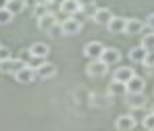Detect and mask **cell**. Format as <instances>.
Wrapping results in <instances>:
<instances>
[{
	"label": "cell",
	"mask_w": 154,
	"mask_h": 131,
	"mask_svg": "<svg viewBox=\"0 0 154 131\" xmlns=\"http://www.w3.org/2000/svg\"><path fill=\"white\" fill-rule=\"evenodd\" d=\"M25 67H27V62H23L21 58H8V60L0 62V73H4V75H17Z\"/></svg>",
	"instance_id": "obj_1"
},
{
	"label": "cell",
	"mask_w": 154,
	"mask_h": 131,
	"mask_svg": "<svg viewBox=\"0 0 154 131\" xmlns=\"http://www.w3.org/2000/svg\"><path fill=\"white\" fill-rule=\"evenodd\" d=\"M104 46L102 42H98V40H92V42H88L85 44V48H83V54L90 58V60H98L100 56H102V52H104Z\"/></svg>",
	"instance_id": "obj_2"
},
{
	"label": "cell",
	"mask_w": 154,
	"mask_h": 131,
	"mask_svg": "<svg viewBox=\"0 0 154 131\" xmlns=\"http://www.w3.org/2000/svg\"><path fill=\"white\" fill-rule=\"evenodd\" d=\"M81 31V23L73 19V17H67L65 21H60V33H65V35H77Z\"/></svg>",
	"instance_id": "obj_3"
},
{
	"label": "cell",
	"mask_w": 154,
	"mask_h": 131,
	"mask_svg": "<svg viewBox=\"0 0 154 131\" xmlns=\"http://www.w3.org/2000/svg\"><path fill=\"white\" fill-rule=\"evenodd\" d=\"M100 60H102L106 67H115V65L121 62V50H117V48H104Z\"/></svg>",
	"instance_id": "obj_4"
},
{
	"label": "cell",
	"mask_w": 154,
	"mask_h": 131,
	"mask_svg": "<svg viewBox=\"0 0 154 131\" xmlns=\"http://www.w3.org/2000/svg\"><path fill=\"white\" fill-rule=\"evenodd\" d=\"M85 71H88V75H90V77H96V79H98V77H104V75H106L108 67H106L102 60L98 58V60H90V65L85 67Z\"/></svg>",
	"instance_id": "obj_5"
},
{
	"label": "cell",
	"mask_w": 154,
	"mask_h": 131,
	"mask_svg": "<svg viewBox=\"0 0 154 131\" xmlns=\"http://www.w3.org/2000/svg\"><path fill=\"white\" fill-rule=\"evenodd\" d=\"M125 85H127V94H144L146 92V79L140 75H133Z\"/></svg>",
	"instance_id": "obj_6"
},
{
	"label": "cell",
	"mask_w": 154,
	"mask_h": 131,
	"mask_svg": "<svg viewBox=\"0 0 154 131\" xmlns=\"http://www.w3.org/2000/svg\"><path fill=\"white\" fill-rule=\"evenodd\" d=\"M56 25H58V17H56L54 13H48V15H44V17L38 19V27H40L42 31H46V33H50Z\"/></svg>",
	"instance_id": "obj_7"
},
{
	"label": "cell",
	"mask_w": 154,
	"mask_h": 131,
	"mask_svg": "<svg viewBox=\"0 0 154 131\" xmlns=\"http://www.w3.org/2000/svg\"><path fill=\"white\" fill-rule=\"evenodd\" d=\"M144 31H146V25H144V21L135 19V17L127 19V23H125V33H127V35H142Z\"/></svg>",
	"instance_id": "obj_8"
},
{
	"label": "cell",
	"mask_w": 154,
	"mask_h": 131,
	"mask_svg": "<svg viewBox=\"0 0 154 131\" xmlns=\"http://www.w3.org/2000/svg\"><path fill=\"white\" fill-rule=\"evenodd\" d=\"M148 50H144L142 46H133L131 50H129V60L133 62V65H146V60H148Z\"/></svg>",
	"instance_id": "obj_9"
},
{
	"label": "cell",
	"mask_w": 154,
	"mask_h": 131,
	"mask_svg": "<svg viewBox=\"0 0 154 131\" xmlns=\"http://www.w3.org/2000/svg\"><path fill=\"white\" fill-rule=\"evenodd\" d=\"M35 75L38 79H50L56 75V65L54 62H48V60H44L38 69H35Z\"/></svg>",
	"instance_id": "obj_10"
},
{
	"label": "cell",
	"mask_w": 154,
	"mask_h": 131,
	"mask_svg": "<svg viewBox=\"0 0 154 131\" xmlns=\"http://www.w3.org/2000/svg\"><path fill=\"white\" fill-rule=\"evenodd\" d=\"M135 119L131 117V114H121V117H117V123H115V127L117 131H133L135 129Z\"/></svg>",
	"instance_id": "obj_11"
},
{
	"label": "cell",
	"mask_w": 154,
	"mask_h": 131,
	"mask_svg": "<svg viewBox=\"0 0 154 131\" xmlns=\"http://www.w3.org/2000/svg\"><path fill=\"white\" fill-rule=\"evenodd\" d=\"M27 50H29V54H31L33 58H42V60H46V56L50 52L48 44H44V42H35V44H31Z\"/></svg>",
	"instance_id": "obj_12"
},
{
	"label": "cell",
	"mask_w": 154,
	"mask_h": 131,
	"mask_svg": "<svg viewBox=\"0 0 154 131\" xmlns=\"http://www.w3.org/2000/svg\"><path fill=\"white\" fill-rule=\"evenodd\" d=\"M60 13L67 17H75L79 13V2L77 0H60Z\"/></svg>",
	"instance_id": "obj_13"
},
{
	"label": "cell",
	"mask_w": 154,
	"mask_h": 131,
	"mask_svg": "<svg viewBox=\"0 0 154 131\" xmlns=\"http://www.w3.org/2000/svg\"><path fill=\"white\" fill-rule=\"evenodd\" d=\"M135 75V71H133V67H119L117 71H115V75H112V81H121V83H127L129 79Z\"/></svg>",
	"instance_id": "obj_14"
},
{
	"label": "cell",
	"mask_w": 154,
	"mask_h": 131,
	"mask_svg": "<svg viewBox=\"0 0 154 131\" xmlns=\"http://www.w3.org/2000/svg\"><path fill=\"white\" fill-rule=\"evenodd\" d=\"M125 23H127V19L125 17H115L112 15V19L108 21V31L110 33H125Z\"/></svg>",
	"instance_id": "obj_15"
},
{
	"label": "cell",
	"mask_w": 154,
	"mask_h": 131,
	"mask_svg": "<svg viewBox=\"0 0 154 131\" xmlns=\"http://www.w3.org/2000/svg\"><path fill=\"white\" fill-rule=\"evenodd\" d=\"M110 19H112L110 8H98V11L94 13V17H92V21H94L96 25H108Z\"/></svg>",
	"instance_id": "obj_16"
},
{
	"label": "cell",
	"mask_w": 154,
	"mask_h": 131,
	"mask_svg": "<svg viewBox=\"0 0 154 131\" xmlns=\"http://www.w3.org/2000/svg\"><path fill=\"white\" fill-rule=\"evenodd\" d=\"M15 79H17L19 83H33V81L38 79V75H35V71H33V69L25 67V69H21V71L15 75Z\"/></svg>",
	"instance_id": "obj_17"
},
{
	"label": "cell",
	"mask_w": 154,
	"mask_h": 131,
	"mask_svg": "<svg viewBox=\"0 0 154 131\" xmlns=\"http://www.w3.org/2000/svg\"><path fill=\"white\" fill-rule=\"evenodd\" d=\"M108 94H110L112 98H123V96H127V85L121 83V81H112V83L108 85Z\"/></svg>",
	"instance_id": "obj_18"
},
{
	"label": "cell",
	"mask_w": 154,
	"mask_h": 131,
	"mask_svg": "<svg viewBox=\"0 0 154 131\" xmlns=\"http://www.w3.org/2000/svg\"><path fill=\"white\" fill-rule=\"evenodd\" d=\"M129 108H144L146 106V94H127Z\"/></svg>",
	"instance_id": "obj_19"
},
{
	"label": "cell",
	"mask_w": 154,
	"mask_h": 131,
	"mask_svg": "<svg viewBox=\"0 0 154 131\" xmlns=\"http://www.w3.org/2000/svg\"><path fill=\"white\" fill-rule=\"evenodd\" d=\"M144 50H148V52H154V31L150 29H146L144 33H142V44H140Z\"/></svg>",
	"instance_id": "obj_20"
},
{
	"label": "cell",
	"mask_w": 154,
	"mask_h": 131,
	"mask_svg": "<svg viewBox=\"0 0 154 131\" xmlns=\"http://www.w3.org/2000/svg\"><path fill=\"white\" fill-rule=\"evenodd\" d=\"M6 8L13 13V15H19L23 8H25V0H8V4H6Z\"/></svg>",
	"instance_id": "obj_21"
},
{
	"label": "cell",
	"mask_w": 154,
	"mask_h": 131,
	"mask_svg": "<svg viewBox=\"0 0 154 131\" xmlns=\"http://www.w3.org/2000/svg\"><path fill=\"white\" fill-rule=\"evenodd\" d=\"M50 13V4H35L33 6V15L40 19V17H44V15H48Z\"/></svg>",
	"instance_id": "obj_22"
},
{
	"label": "cell",
	"mask_w": 154,
	"mask_h": 131,
	"mask_svg": "<svg viewBox=\"0 0 154 131\" xmlns=\"http://www.w3.org/2000/svg\"><path fill=\"white\" fill-rule=\"evenodd\" d=\"M13 13L8 11V8H0V25H8L11 21H13Z\"/></svg>",
	"instance_id": "obj_23"
},
{
	"label": "cell",
	"mask_w": 154,
	"mask_h": 131,
	"mask_svg": "<svg viewBox=\"0 0 154 131\" xmlns=\"http://www.w3.org/2000/svg\"><path fill=\"white\" fill-rule=\"evenodd\" d=\"M142 127L146 131H154V114L152 112H148V114L142 119Z\"/></svg>",
	"instance_id": "obj_24"
},
{
	"label": "cell",
	"mask_w": 154,
	"mask_h": 131,
	"mask_svg": "<svg viewBox=\"0 0 154 131\" xmlns=\"http://www.w3.org/2000/svg\"><path fill=\"white\" fill-rule=\"evenodd\" d=\"M8 58H13V54H11V48H6V46H0V62H2V60H8Z\"/></svg>",
	"instance_id": "obj_25"
},
{
	"label": "cell",
	"mask_w": 154,
	"mask_h": 131,
	"mask_svg": "<svg viewBox=\"0 0 154 131\" xmlns=\"http://www.w3.org/2000/svg\"><path fill=\"white\" fill-rule=\"evenodd\" d=\"M146 29L154 31V13H150V15L146 17Z\"/></svg>",
	"instance_id": "obj_26"
},
{
	"label": "cell",
	"mask_w": 154,
	"mask_h": 131,
	"mask_svg": "<svg viewBox=\"0 0 154 131\" xmlns=\"http://www.w3.org/2000/svg\"><path fill=\"white\" fill-rule=\"evenodd\" d=\"M79 2V11L81 8H88V6H94L96 4V0H77Z\"/></svg>",
	"instance_id": "obj_27"
},
{
	"label": "cell",
	"mask_w": 154,
	"mask_h": 131,
	"mask_svg": "<svg viewBox=\"0 0 154 131\" xmlns=\"http://www.w3.org/2000/svg\"><path fill=\"white\" fill-rule=\"evenodd\" d=\"M6 4H8V0H0V8H6Z\"/></svg>",
	"instance_id": "obj_28"
},
{
	"label": "cell",
	"mask_w": 154,
	"mask_h": 131,
	"mask_svg": "<svg viewBox=\"0 0 154 131\" xmlns=\"http://www.w3.org/2000/svg\"><path fill=\"white\" fill-rule=\"evenodd\" d=\"M150 112H152V114H154V104H152V108H150Z\"/></svg>",
	"instance_id": "obj_29"
},
{
	"label": "cell",
	"mask_w": 154,
	"mask_h": 131,
	"mask_svg": "<svg viewBox=\"0 0 154 131\" xmlns=\"http://www.w3.org/2000/svg\"><path fill=\"white\" fill-rule=\"evenodd\" d=\"M0 46H2V44H0Z\"/></svg>",
	"instance_id": "obj_30"
},
{
	"label": "cell",
	"mask_w": 154,
	"mask_h": 131,
	"mask_svg": "<svg viewBox=\"0 0 154 131\" xmlns=\"http://www.w3.org/2000/svg\"><path fill=\"white\" fill-rule=\"evenodd\" d=\"M142 131H144V129H142Z\"/></svg>",
	"instance_id": "obj_31"
}]
</instances>
